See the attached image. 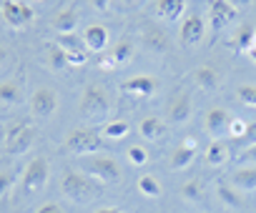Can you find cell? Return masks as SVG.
<instances>
[{
  "label": "cell",
  "mask_w": 256,
  "mask_h": 213,
  "mask_svg": "<svg viewBox=\"0 0 256 213\" xmlns=\"http://www.w3.org/2000/svg\"><path fill=\"white\" fill-rule=\"evenodd\" d=\"M194 156H196V148H191V146H184V143H181V146L171 153V168H174V171H181V168L191 166Z\"/></svg>",
  "instance_id": "23"
},
{
  "label": "cell",
  "mask_w": 256,
  "mask_h": 213,
  "mask_svg": "<svg viewBox=\"0 0 256 213\" xmlns=\"http://www.w3.org/2000/svg\"><path fill=\"white\" fill-rule=\"evenodd\" d=\"M33 138H36V133H33L30 126H26V123H13V126H8V131H6L3 146H6L8 153H26V151L33 146Z\"/></svg>",
  "instance_id": "6"
},
{
  "label": "cell",
  "mask_w": 256,
  "mask_h": 213,
  "mask_svg": "<svg viewBox=\"0 0 256 213\" xmlns=\"http://www.w3.org/2000/svg\"><path fill=\"white\" fill-rule=\"evenodd\" d=\"M134 53H136V48H134V43H131V40H118V43L110 48V53H108V55L113 58V63H116V68H118V65L131 63Z\"/></svg>",
  "instance_id": "21"
},
{
  "label": "cell",
  "mask_w": 256,
  "mask_h": 213,
  "mask_svg": "<svg viewBox=\"0 0 256 213\" xmlns=\"http://www.w3.org/2000/svg\"><path fill=\"white\" fill-rule=\"evenodd\" d=\"M78 111L86 116V118H103L108 111H110V98H108V90L98 83H88L83 88V95H80V103H78Z\"/></svg>",
  "instance_id": "1"
},
{
  "label": "cell",
  "mask_w": 256,
  "mask_h": 213,
  "mask_svg": "<svg viewBox=\"0 0 256 213\" xmlns=\"http://www.w3.org/2000/svg\"><path fill=\"white\" fill-rule=\"evenodd\" d=\"M254 43H256V28H254L251 23H246V25H241V28L234 33V38H231L228 45H231L236 53H244V55H246Z\"/></svg>",
  "instance_id": "16"
},
{
  "label": "cell",
  "mask_w": 256,
  "mask_h": 213,
  "mask_svg": "<svg viewBox=\"0 0 256 213\" xmlns=\"http://www.w3.org/2000/svg\"><path fill=\"white\" fill-rule=\"evenodd\" d=\"M58 45L66 50L70 65H83V63L88 60V48H86V43H83L80 35H76V33H66V35L58 38Z\"/></svg>",
  "instance_id": "9"
},
{
  "label": "cell",
  "mask_w": 256,
  "mask_h": 213,
  "mask_svg": "<svg viewBox=\"0 0 256 213\" xmlns=\"http://www.w3.org/2000/svg\"><path fill=\"white\" fill-rule=\"evenodd\" d=\"M0 13H3V20L10 28H26L36 20V10L28 3H20V0H3Z\"/></svg>",
  "instance_id": "4"
},
{
  "label": "cell",
  "mask_w": 256,
  "mask_h": 213,
  "mask_svg": "<svg viewBox=\"0 0 256 213\" xmlns=\"http://www.w3.org/2000/svg\"><path fill=\"white\" fill-rule=\"evenodd\" d=\"M128 161H131L134 166H144L148 161V151L144 146H131L128 148Z\"/></svg>",
  "instance_id": "32"
},
{
  "label": "cell",
  "mask_w": 256,
  "mask_h": 213,
  "mask_svg": "<svg viewBox=\"0 0 256 213\" xmlns=\"http://www.w3.org/2000/svg\"><path fill=\"white\" fill-rule=\"evenodd\" d=\"M208 13H211V33H221L236 18V8L226 0H208Z\"/></svg>",
  "instance_id": "10"
},
{
  "label": "cell",
  "mask_w": 256,
  "mask_h": 213,
  "mask_svg": "<svg viewBox=\"0 0 256 213\" xmlns=\"http://www.w3.org/2000/svg\"><path fill=\"white\" fill-rule=\"evenodd\" d=\"M186 8V0H158V15L166 20H176Z\"/></svg>",
  "instance_id": "26"
},
{
  "label": "cell",
  "mask_w": 256,
  "mask_h": 213,
  "mask_svg": "<svg viewBox=\"0 0 256 213\" xmlns=\"http://www.w3.org/2000/svg\"><path fill=\"white\" fill-rule=\"evenodd\" d=\"M36 213H66V211H63V206H60V203H43Z\"/></svg>",
  "instance_id": "38"
},
{
  "label": "cell",
  "mask_w": 256,
  "mask_h": 213,
  "mask_svg": "<svg viewBox=\"0 0 256 213\" xmlns=\"http://www.w3.org/2000/svg\"><path fill=\"white\" fill-rule=\"evenodd\" d=\"M120 90L128 93V95H136V98H148L158 90V80L151 78V75H134L120 85Z\"/></svg>",
  "instance_id": "13"
},
{
  "label": "cell",
  "mask_w": 256,
  "mask_h": 213,
  "mask_svg": "<svg viewBox=\"0 0 256 213\" xmlns=\"http://www.w3.org/2000/svg\"><path fill=\"white\" fill-rule=\"evenodd\" d=\"M138 191H141L146 198H158V196H161V183H158L154 176H141V178H138Z\"/></svg>",
  "instance_id": "31"
},
{
  "label": "cell",
  "mask_w": 256,
  "mask_h": 213,
  "mask_svg": "<svg viewBox=\"0 0 256 213\" xmlns=\"http://www.w3.org/2000/svg\"><path fill=\"white\" fill-rule=\"evenodd\" d=\"M226 3H231L236 10H241V8H248V5H254L256 0H226Z\"/></svg>",
  "instance_id": "39"
},
{
  "label": "cell",
  "mask_w": 256,
  "mask_h": 213,
  "mask_svg": "<svg viewBox=\"0 0 256 213\" xmlns=\"http://www.w3.org/2000/svg\"><path fill=\"white\" fill-rule=\"evenodd\" d=\"M63 193L70 198V201H90L96 198L98 193V183L93 178H88L86 173H78V171H68L66 178H63Z\"/></svg>",
  "instance_id": "2"
},
{
  "label": "cell",
  "mask_w": 256,
  "mask_h": 213,
  "mask_svg": "<svg viewBox=\"0 0 256 213\" xmlns=\"http://www.w3.org/2000/svg\"><path fill=\"white\" fill-rule=\"evenodd\" d=\"M83 166H86V171H88L93 178H98V181H103V183H116V181L123 176L118 161L110 158V156H93V158H88Z\"/></svg>",
  "instance_id": "5"
},
{
  "label": "cell",
  "mask_w": 256,
  "mask_h": 213,
  "mask_svg": "<svg viewBox=\"0 0 256 213\" xmlns=\"http://www.w3.org/2000/svg\"><path fill=\"white\" fill-rule=\"evenodd\" d=\"M90 5H93L96 10H108V5H110V0H90Z\"/></svg>",
  "instance_id": "40"
},
{
  "label": "cell",
  "mask_w": 256,
  "mask_h": 213,
  "mask_svg": "<svg viewBox=\"0 0 256 213\" xmlns=\"http://www.w3.org/2000/svg\"><path fill=\"white\" fill-rule=\"evenodd\" d=\"M241 143H244V146H254V143H256V123H251V126L246 128V133H244Z\"/></svg>",
  "instance_id": "37"
},
{
  "label": "cell",
  "mask_w": 256,
  "mask_h": 213,
  "mask_svg": "<svg viewBox=\"0 0 256 213\" xmlns=\"http://www.w3.org/2000/svg\"><path fill=\"white\" fill-rule=\"evenodd\" d=\"M191 111H194V98L191 93L186 90H178L171 100H168V118L174 123H186L191 118Z\"/></svg>",
  "instance_id": "11"
},
{
  "label": "cell",
  "mask_w": 256,
  "mask_h": 213,
  "mask_svg": "<svg viewBox=\"0 0 256 213\" xmlns=\"http://www.w3.org/2000/svg\"><path fill=\"white\" fill-rule=\"evenodd\" d=\"M184 146H191V148H196V138H186V141H184Z\"/></svg>",
  "instance_id": "44"
},
{
  "label": "cell",
  "mask_w": 256,
  "mask_h": 213,
  "mask_svg": "<svg viewBox=\"0 0 256 213\" xmlns=\"http://www.w3.org/2000/svg\"><path fill=\"white\" fill-rule=\"evenodd\" d=\"M204 33H206V23H204V18H201L198 13H191V15L181 23V33H178V38H181L184 45H198V43L204 40Z\"/></svg>",
  "instance_id": "12"
},
{
  "label": "cell",
  "mask_w": 256,
  "mask_h": 213,
  "mask_svg": "<svg viewBox=\"0 0 256 213\" xmlns=\"http://www.w3.org/2000/svg\"><path fill=\"white\" fill-rule=\"evenodd\" d=\"M206 161H208V166H224L228 161V146L224 141H214L206 148Z\"/></svg>",
  "instance_id": "22"
},
{
  "label": "cell",
  "mask_w": 256,
  "mask_h": 213,
  "mask_svg": "<svg viewBox=\"0 0 256 213\" xmlns=\"http://www.w3.org/2000/svg\"><path fill=\"white\" fill-rule=\"evenodd\" d=\"M8 60V50H6V45H0V65H3Z\"/></svg>",
  "instance_id": "42"
},
{
  "label": "cell",
  "mask_w": 256,
  "mask_h": 213,
  "mask_svg": "<svg viewBox=\"0 0 256 213\" xmlns=\"http://www.w3.org/2000/svg\"><path fill=\"white\" fill-rule=\"evenodd\" d=\"M194 80H196V85L204 88V90L218 88V73H216V68H211V65L196 68V70H194Z\"/></svg>",
  "instance_id": "20"
},
{
  "label": "cell",
  "mask_w": 256,
  "mask_h": 213,
  "mask_svg": "<svg viewBox=\"0 0 256 213\" xmlns=\"http://www.w3.org/2000/svg\"><path fill=\"white\" fill-rule=\"evenodd\" d=\"M238 100L251 105V108H256V85H241L238 88Z\"/></svg>",
  "instance_id": "33"
},
{
  "label": "cell",
  "mask_w": 256,
  "mask_h": 213,
  "mask_svg": "<svg viewBox=\"0 0 256 213\" xmlns=\"http://www.w3.org/2000/svg\"><path fill=\"white\" fill-rule=\"evenodd\" d=\"M108 28L106 25H98V23H93V25H88L86 30H83V43H86V48L88 50H93V53H100V50H106L108 48Z\"/></svg>",
  "instance_id": "15"
},
{
  "label": "cell",
  "mask_w": 256,
  "mask_h": 213,
  "mask_svg": "<svg viewBox=\"0 0 256 213\" xmlns=\"http://www.w3.org/2000/svg\"><path fill=\"white\" fill-rule=\"evenodd\" d=\"M128 131H131V128H128L126 121H110V123L103 126L100 136H103V138H110V141H118V138H126Z\"/></svg>",
  "instance_id": "30"
},
{
  "label": "cell",
  "mask_w": 256,
  "mask_h": 213,
  "mask_svg": "<svg viewBox=\"0 0 256 213\" xmlns=\"http://www.w3.org/2000/svg\"><path fill=\"white\" fill-rule=\"evenodd\" d=\"M218 198H221V203H226L228 208H241V206H244V193H241L238 188L228 186V183H221V186H218Z\"/></svg>",
  "instance_id": "24"
},
{
  "label": "cell",
  "mask_w": 256,
  "mask_h": 213,
  "mask_svg": "<svg viewBox=\"0 0 256 213\" xmlns=\"http://www.w3.org/2000/svg\"><path fill=\"white\" fill-rule=\"evenodd\" d=\"M246 128H248V123H244V118H231V123H228V136L231 138H244V133H246Z\"/></svg>",
  "instance_id": "34"
},
{
  "label": "cell",
  "mask_w": 256,
  "mask_h": 213,
  "mask_svg": "<svg viewBox=\"0 0 256 213\" xmlns=\"http://www.w3.org/2000/svg\"><path fill=\"white\" fill-rule=\"evenodd\" d=\"M138 131H141L144 138L158 141V138L166 133V123H164V118H158V116H148V118H144V121L138 123Z\"/></svg>",
  "instance_id": "19"
},
{
  "label": "cell",
  "mask_w": 256,
  "mask_h": 213,
  "mask_svg": "<svg viewBox=\"0 0 256 213\" xmlns=\"http://www.w3.org/2000/svg\"><path fill=\"white\" fill-rule=\"evenodd\" d=\"M66 148L70 153L86 156V153H96L103 148V136L93 128H73L66 138Z\"/></svg>",
  "instance_id": "3"
},
{
  "label": "cell",
  "mask_w": 256,
  "mask_h": 213,
  "mask_svg": "<svg viewBox=\"0 0 256 213\" xmlns=\"http://www.w3.org/2000/svg\"><path fill=\"white\" fill-rule=\"evenodd\" d=\"M246 55H248V58H251V60H254V63H256V43H254V45H251V50H248V53H246Z\"/></svg>",
  "instance_id": "43"
},
{
  "label": "cell",
  "mask_w": 256,
  "mask_h": 213,
  "mask_svg": "<svg viewBox=\"0 0 256 213\" xmlns=\"http://www.w3.org/2000/svg\"><path fill=\"white\" fill-rule=\"evenodd\" d=\"M93 213H126V211L123 208H116V206H103V208H98Z\"/></svg>",
  "instance_id": "41"
},
{
  "label": "cell",
  "mask_w": 256,
  "mask_h": 213,
  "mask_svg": "<svg viewBox=\"0 0 256 213\" xmlns=\"http://www.w3.org/2000/svg\"><path fill=\"white\" fill-rule=\"evenodd\" d=\"M146 48L154 50V53H164V50H168V40H166V35L161 30L148 28L146 30Z\"/></svg>",
  "instance_id": "28"
},
{
  "label": "cell",
  "mask_w": 256,
  "mask_h": 213,
  "mask_svg": "<svg viewBox=\"0 0 256 213\" xmlns=\"http://www.w3.org/2000/svg\"><path fill=\"white\" fill-rule=\"evenodd\" d=\"M76 25H78V13H76L73 8H63V10H58L56 18H53V28H56L60 35L73 33Z\"/></svg>",
  "instance_id": "18"
},
{
  "label": "cell",
  "mask_w": 256,
  "mask_h": 213,
  "mask_svg": "<svg viewBox=\"0 0 256 213\" xmlns=\"http://www.w3.org/2000/svg\"><path fill=\"white\" fill-rule=\"evenodd\" d=\"M46 50H48V63H50V68H53V70H63V68H68V65H70V63H68L66 50H63L58 43H48V45H46Z\"/></svg>",
  "instance_id": "27"
},
{
  "label": "cell",
  "mask_w": 256,
  "mask_h": 213,
  "mask_svg": "<svg viewBox=\"0 0 256 213\" xmlns=\"http://www.w3.org/2000/svg\"><path fill=\"white\" fill-rule=\"evenodd\" d=\"M10 186H13V173L10 171H0V196L8 193Z\"/></svg>",
  "instance_id": "35"
},
{
  "label": "cell",
  "mask_w": 256,
  "mask_h": 213,
  "mask_svg": "<svg viewBox=\"0 0 256 213\" xmlns=\"http://www.w3.org/2000/svg\"><path fill=\"white\" fill-rule=\"evenodd\" d=\"M58 108V95L53 88H38L33 95H30V113L33 116H40V118H48L53 116Z\"/></svg>",
  "instance_id": "8"
},
{
  "label": "cell",
  "mask_w": 256,
  "mask_h": 213,
  "mask_svg": "<svg viewBox=\"0 0 256 213\" xmlns=\"http://www.w3.org/2000/svg\"><path fill=\"white\" fill-rule=\"evenodd\" d=\"M20 83L18 80H3L0 83V103L3 105H13L20 100Z\"/></svg>",
  "instance_id": "25"
},
{
  "label": "cell",
  "mask_w": 256,
  "mask_h": 213,
  "mask_svg": "<svg viewBox=\"0 0 256 213\" xmlns=\"http://www.w3.org/2000/svg\"><path fill=\"white\" fill-rule=\"evenodd\" d=\"M231 186L238 188V191H254L256 188V163L236 168L231 173Z\"/></svg>",
  "instance_id": "17"
},
{
  "label": "cell",
  "mask_w": 256,
  "mask_h": 213,
  "mask_svg": "<svg viewBox=\"0 0 256 213\" xmlns=\"http://www.w3.org/2000/svg\"><path fill=\"white\" fill-rule=\"evenodd\" d=\"M241 163H256V143L241 151Z\"/></svg>",
  "instance_id": "36"
},
{
  "label": "cell",
  "mask_w": 256,
  "mask_h": 213,
  "mask_svg": "<svg viewBox=\"0 0 256 213\" xmlns=\"http://www.w3.org/2000/svg\"><path fill=\"white\" fill-rule=\"evenodd\" d=\"M48 173H50L48 158L36 156V158L26 166V171H23V186H26V191H38V188H43V186L48 183Z\"/></svg>",
  "instance_id": "7"
},
{
  "label": "cell",
  "mask_w": 256,
  "mask_h": 213,
  "mask_svg": "<svg viewBox=\"0 0 256 213\" xmlns=\"http://www.w3.org/2000/svg\"><path fill=\"white\" fill-rule=\"evenodd\" d=\"M181 196H184L186 201L198 203V201L204 198V181H201V178H191V181H186V183L181 186Z\"/></svg>",
  "instance_id": "29"
},
{
  "label": "cell",
  "mask_w": 256,
  "mask_h": 213,
  "mask_svg": "<svg viewBox=\"0 0 256 213\" xmlns=\"http://www.w3.org/2000/svg\"><path fill=\"white\" fill-rule=\"evenodd\" d=\"M231 118H234V116H231L226 108H208V113H206V131L218 141L224 133H228Z\"/></svg>",
  "instance_id": "14"
}]
</instances>
